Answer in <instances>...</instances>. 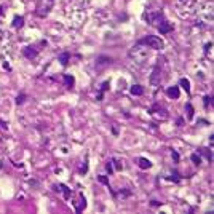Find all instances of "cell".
Returning <instances> with one entry per match:
<instances>
[{
  "mask_svg": "<svg viewBox=\"0 0 214 214\" xmlns=\"http://www.w3.org/2000/svg\"><path fill=\"white\" fill-rule=\"evenodd\" d=\"M139 45H146L152 50H163L165 46V42H163L158 35H147V37L139 40Z\"/></svg>",
  "mask_w": 214,
  "mask_h": 214,
  "instance_id": "cell-1",
  "label": "cell"
},
{
  "mask_svg": "<svg viewBox=\"0 0 214 214\" xmlns=\"http://www.w3.org/2000/svg\"><path fill=\"white\" fill-rule=\"evenodd\" d=\"M150 113H152L153 117H157L158 120H166V118H168L166 110H165V109H161L160 105H153L152 109H150Z\"/></svg>",
  "mask_w": 214,
  "mask_h": 214,
  "instance_id": "cell-2",
  "label": "cell"
},
{
  "mask_svg": "<svg viewBox=\"0 0 214 214\" xmlns=\"http://www.w3.org/2000/svg\"><path fill=\"white\" fill-rule=\"evenodd\" d=\"M23 54L26 56L27 59H34V58H37L39 51H37V50H35L34 46H26V48L23 50Z\"/></svg>",
  "mask_w": 214,
  "mask_h": 214,
  "instance_id": "cell-3",
  "label": "cell"
},
{
  "mask_svg": "<svg viewBox=\"0 0 214 214\" xmlns=\"http://www.w3.org/2000/svg\"><path fill=\"white\" fill-rule=\"evenodd\" d=\"M158 26V31H160V34H168V32H171V29H173V26H171V23H168L166 19H163L160 24H157Z\"/></svg>",
  "mask_w": 214,
  "mask_h": 214,
  "instance_id": "cell-4",
  "label": "cell"
},
{
  "mask_svg": "<svg viewBox=\"0 0 214 214\" xmlns=\"http://www.w3.org/2000/svg\"><path fill=\"white\" fill-rule=\"evenodd\" d=\"M166 94H168L171 99H179L181 91H179V88H177V87H169V88L166 90Z\"/></svg>",
  "mask_w": 214,
  "mask_h": 214,
  "instance_id": "cell-5",
  "label": "cell"
},
{
  "mask_svg": "<svg viewBox=\"0 0 214 214\" xmlns=\"http://www.w3.org/2000/svg\"><path fill=\"white\" fill-rule=\"evenodd\" d=\"M109 90V82H104L102 85H101V90H99V93H98V96H96V101H102V96H104V91H107Z\"/></svg>",
  "mask_w": 214,
  "mask_h": 214,
  "instance_id": "cell-6",
  "label": "cell"
},
{
  "mask_svg": "<svg viewBox=\"0 0 214 214\" xmlns=\"http://www.w3.org/2000/svg\"><path fill=\"white\" fill-rule=\"evenodd\" d=\"M138 161H139V166H141L142 169H150V168H152V163H150V160L144 158V157H141V158H139Z\"/></svg>",
  "mask_w": 214,
  "mask_h": 214,
  "instance_id": "cell-7",
  "label": "cell"
},
{
  "mask_svg": "<svg viewBox=\"0 0 214 214\" xmlns=\"http://www.w3.org/2000/svg\"><path fill=\"white\" fill-rule=\"evenodd\" d=\"M13 27H15V29H21V27L24 26V18L23 16H15V19H13Z\"/></svg>",
  "mask_w": 214,
  "mask_h": 214,
  "instance_id": "cell-8",
  "label": "cell"
},
{
  "mask_svg": "<svg viewBox=\"0 0 214 214\" xmlns=\"http://www.w3.org/2000/svg\"><path fill=\"white\" fill-rule=\"evenodd\" d=\"M142 93H144V88H142L141 85H133L131 87V94L133 96H141Z\"/></svg>",
  "mask_w": 214,
  "mask_h": 214,
  "instance_id": "cell-9",
  "label": "cell"
},
{
  "mask_svg": "<svg viewBox=\"0 0 214 214\" xmlns=\"http://www.w3.org/2000/svg\"><path fill=\"white\" fill-rule=\"evenodd\" d=\"M64 83H66V87H67V88H72V87H74V83H75V78H74L72 75L66 74V75H64Z\"/></svg>",
  "mask_w": 214,
  "mask_h": 214,
  "instance_id": "cell-10",
  "label": "cell"
},
{
  "mask_svg": "<svg viewBox=\"0 0 214 214\" xmlns=\"http://www.w3.org/2000/svg\"><path fill=\"white\" fill-rule=\"evenodd\" d=\"M157 80H160V67H155V69H153L150 83H152V85H157Z\"/></svg>",
  "mask_w": 214,
  "mask_h": 214,
  "instance_id": "cell-11",
  "label": "cell"
},
{
  "mask_svg": "<svg viewBox=\"0 0 214 214\" xmlns=\"http://www.w3.org/2000/svg\"><path fill=\"white\" fill-rule=\"evenodd\" d=\"M185 110H187V118H189V120H192V118H194V115H195V110H194V105H192L190 102H187V104H185Z\"/></svg>",
  "mask_w": 214,
  "mask_h": 214,
  "instance_id": "cell-12",
  "label": "cell"
},
{
  "mask_svg": "<svg viewBox=\"0 0 214 214\" xmlns=\"http://www.w3.org/2000/svg\"><path fill=\"white\" fill-rule=\"evenodd\" d=\"M69 59H70V54H69L67 51H64V53H61V54H59V61H61L62 66H67Z\"/></svg>",
  "mask_w": 214,
  "mask_h": 214,
  "instance_id": "cell-13",
  "label": "cell"
},
{
  "mask_svg": "<svg viewBox=\"0 0 214 214\" xmlns=\"http://www.w3.org/2000/svg\"><path fill=\"white\" fill-rule=\"evenodd\" d=\"M78 201H80V203L77 205V212H82L85 208H87V200H85V197H80Z\"/></svg>",
  "mask_w": 214,
  "mask_h": 214,
  "instance_id": "cell-14",
  "label": "cell"
},
{
  "mask_svg": "<svg viewBox=\"0 0 214 214\" xmlns=\"http://www.w3.org/2000/svg\"><path fill=\"white\" fill-rule=\"evenodd\" d=\"M198 152L201 153V155H205V157H206V160H208L209 163L212 161V153H211V150H206V149H200Z\"/></svg>",
  "mask_w": 214,
  "mask_h": 214,
  "instance_id": "cell-15",
  "label": "cell"
},
{
  "mask_svg": "<svg viewBox=\"0 0 214 214\" xmlns=\"http://www.w3.org/2000/svg\"><path fill=\"white\" fill-rule=\"evenodd\" d=\"M59 187H61L59 190H62V192H64V198L67 200V198L70 197V194H72V192H70V189H67V185H64V184H59Z\"/></svg>",
  "mask_w": 214,
  "mask_h": 214,
  "instance_id": "cell-16",
  "label": "cell"
},
{
  "mask_svg": "<svg viewBox=\"0 0 214 214\" xmlns=\"http://www.w3.org/2000/svg\"><path fill=\"white\" fill-rule=\"evenodd\" d=\"M181 87H184V90H185V91L190 93V83H189L187 78H181Z\"/></svg>",
  "mask_w": 214,
  "mask_h": 214,
  "instance_id": "cell-17",
  "label": "cell"
},
{
  "mask_svg": "<svg viewBox=\"0 0 214 214\" xmlns=\"http://www.w3.org/2000/svg\"><path fill=\"white\" fill-rule=\"evenodd\" d=\"M190 158H192V161H194V165H197V166L200 165V163H201V157L197 155V153H192Z\"/></svg>",
  "mask_w": 214,
  "mask_h": 214,
  "instance_id": "cell-18",
  "label": "cell"
},
{
  "mask_svg": "<svg viewBox=\"0 0 214 214\" xmlns=\"http://www.w3.org/2000/svg\"><path fill=\"white\" fill-rule=\"evenodd\" d=\"M203 104H205V107H209L212 104V98L211 96H205L203 98Z\"/></svg>",
  "mask_w": 214,
  "mask_h": 214,
  "instance_id": "cell-19",
  "label": "cell"
},
{
  "mask_svg": "<svg viewBox=\"0 0 214 214\" xmlns=\"http://www.w3.org/2000/svg\"><path fill=\"white\" fill-rule=\"evenodd\" d=\"M171 174H173V181H176V182L181 181V176H179V173H177L176 169H173V173H171Z\"/></svg>",
  "mask_w": 214,
  "mask_h": 214,
  "instance_id": "cell-20",
  "label": "cell"
},
{
  "mask_svg": "<svg viewBox=\"0 0 214 214\" xmlns=\"http://www.w3.org/2000/svg\"><path fill=\"white\" fill-rule=\"evenodd\" d=\"M171 157H173L174 163H179V153H177L176 150H171Z\"/></svg>",
  "mask_w": 214,
  "mask_h": 214,
  "instance_id": "cell-21",
  "label": "cell"
},
{
  "mask_svg": "<svg viewBox=\"0 0 214 214\" xmlns=\"http://www.w3.org/2000/svg\"><path fill=\"white\" fill-rule=\"evenodd\" d=\"M24 99H26V94H19V96H16V104H23V102H24Z\"/></svg>",
  "mask_w": 214,
  "mask_h": 214,
  "instance_id": "cell-22",
  "label": "cell"
},
{
  "mask_svg": "<svg viewBox=\"0 0 214 214\" xmlns=\"http://www.w3.org/2000/svg\"><path fill=\"white\" fill-rule=\"evenodd\" d=\"M105 169H107V173H109V174H112V173H113V168H112V161H109V163H107V165H105Z\"/></svg>",
  "mask_w": 214,
  "mask_h": 214,
  "instance_id": "cell-23",
  "label": "cell"
},
{
  "mask_svg": "<svg viewBox=\"0 0 214 214\" xmlns=\"http://www.w3.org/2000/svg\"><path fill=\"white\" fill-rule=\"evenodd\" d=\"M212 48V42H209V43H206L205 45V54H208V51Z\"/></svg>",
  "mask_w": 214,
  "mask_h": 214,
  "instance_id": "cell-24",
  "label": "cell"
},
{
  "mask_svg": "<svg viewBox=\"0 0 214 214\" xmlns=\"http://www.w3.org/2000/svg\"><path fill=\"white\" fill-rule=\"evenodd\" d=\"M98 179H99V182H102V184H105V185H109V181H107V177H104V176H99Z\"/></svg>",
  "mask_w": 214,
  "mask_h": 214,
  "instance_id": "cell-25",
  "label": "cell"
},
{
  "mask_svg": "<svg viewBox=\"0 0 214 214\" xmlns=\"http://www.w3.org/2000/svg\"><path fill=\"white\" fill-rule=\"evenodd\" d=\"M113 163H115V168H117V169H122V168H123V165H122V161H118V160H115V161H113Z\"/></svg>",
  "mask_w": 214,
  "mask_h": 214,
  "instance_id": "cell-26",
  "label": "cell"
},
{
  "mask_svg": "<svg viewBox=\"0 0 214 214\" xmlns=\"http://www.w3.org/2000/svg\"><path fill=\"white\" fill-rule=\"evenodd\" d=\"M161 203L160 201H157V200H152V206H160Z\"/></svg>",
  "mask_w": 214,
  "mask_h": 214,
  "instance_id": "cell-27",
  "label": "cell"
},
{
  "mask_svg": "<svg viewBox=\"0 0 214 214\" xmlns=\"http://www.w3.org/2000/svg\"><path fill=\"white\" fill-rule=\"evenodd\" d=\"M181 125H182V118L179 117V118H177V126H181Z\"/></svg>",
  "mask_w": 214,
  "mask_h": 214,
  "instance_id": "cell-28",
  "label": "cell"
},
{
  "mask_svg": "<svg viewBox=\"0 0 214 214\" xmlns=\"http://www.w3.org/2000/svg\"><path fill=\"white\" fill-rule=\"evenodd\" d=\"M0 40H2V31H0Z\"/></svg>",
  "mask_w": 214,
  "mask_h": 214,
  "instance_id": "cell-29",
  "label": "cell"
},
{
  "mask_svg": "<svg viewBox=\"0 0 214 214\" xmlns=\"http://www.w3.org/2000/svg\"><path fill=\"white\" fill-rule=\"evenodd\" d=\"M50 2H53V0H50Z\"/></svg>",
  "mask_w": 214,
  "mask_h": 214,
  "instance_id": "cell-30",
  "label": "cell"
}]
</instances>
